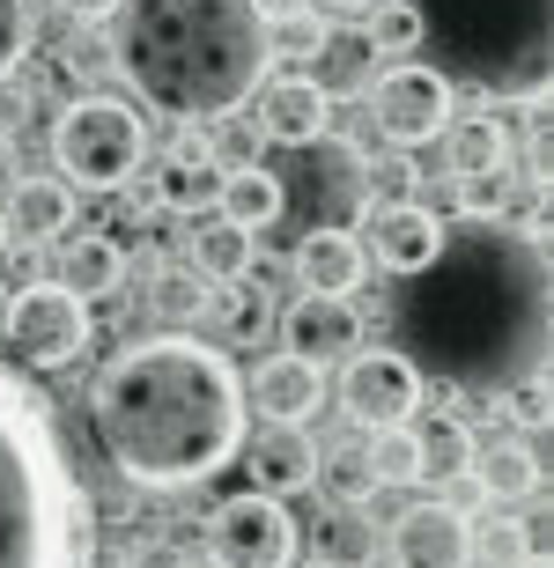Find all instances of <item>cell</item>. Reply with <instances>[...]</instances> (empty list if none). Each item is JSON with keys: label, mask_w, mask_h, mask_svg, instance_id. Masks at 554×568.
<instances>
[{"label": "cell", "mask_w": 554, "mask_h": 568, "mask_svg": "<svg viewBox=\"0 0 554 568\" xmlns=\"http://www.w3.org/2000/svg\"><path fill=\"white\" fill-rule=\"evenodd\" d=\"M392 347L422 384L503 399L547 377V236L540 222H444V252L392 295Z\"/></svg>", "instance_id": "obj_1"}, {"label": "cell", "mask_w": 554, "mask_h": 568, "mask_svg": "<svg viewBox=\"0 0 554 568\" xmlns=\"http://www.w3.org/2000/svg\"><path fill=\"white\" fill-rule=\"evenodd\" d=\"M244 377L214 339L149 333L119 347L89 384L97 450L127 487L178 495L230 473L244 450Z\"/></svg>", "instance_id": "obj_2"}, {"label": "cell", "mask_w": 554, "mask_h": 568, "mask_svg": "<svg viewBox=\"0 0 554 568\" xmlns=\"http://www.w3.org/2000/svg\"><path fill=\"white\" fill-rule=\"evenodd\" d=\"M104 30L133 97L178 126L236 119L274 74L259 0H119Z\"/></svg>", "instance_id": "obj_3"}, {"label": "cell", "mask_w": 554, "mask_h": 568, "mask_svg": "<svg viewBox=\"0 0 554 568\" xmlns=\"http://www.w3.org/2000/svg\"><path fill=\"white\" fill-rule=\"evenodd\" d=\"M0 568H89V495L44 392L0 362Z\"/></svg>", "instance_id": "obj_4"}, {"label": "cell", "mask_w": 554, "mask_h": 568, "mask_svg": "<svg viewBox=\"0 0 554 568\" xmlns=\"http://www.w3.org/2000/svg\"><path fill=\"white\" fill-rule=\"evenodd\" d=\"M422 22L429 74L459 97L503 111L547 104L554 74V0H406Z\"/></svg>", "instance_id": "obj_5"}, {"label": "cell", "mask_w": 554, "mask_h": 568, "mask_svg": "<svg viewBox=\"0 0 554 568\" xmlns=\"http://www.w3.org/2000/svg\"><path fill=\"white\" fill-rule=\"evenodd\" d=\"M52 178L82 192H127L149 178V119L127 97H74L52 119Z\"/></svg>", "instance_id": "obj_6"}, {"label": "cell", "mask_w": 554, "mask_h": 568, "mask_svg": "<svg viewBox=\"0 0 554 568\" xmlns=\"http://www.w3.org/2000/svg\"><path fill=\"white\" fill-rule=\"evenodd\" d=\"M281 185V222L274 230H355L370 207V155L355 141H311V148H289V163L274 170Z\"/></svg>", "instance_id": "obj_7"}, {"label": "cell", "mask_w": 554, "mask_h": 568, "mask_svg": "<svg viewBox=\"0 0 554 568\" xmlns=\"http://www.w3.org/2000/svg\"><path fill=\"white\" fill-rule=\"evenodd\" d=\"M89 303L60 288V281H30V288H8V311H0V362L8 369H30V377H52V369H74L89 355Z\"/></svg>", "instance_id": "obj_8"}, {"label": "cell", "mask_w": 554, "mask_h": 568, "mask_svg": "<svg viewBox=\"0 0 554 568\" xmlns=\"http://www.w3.org/2000/svg\"><path fill=\"white\" fill-rule=\"evenodd\" d=\"M363 97H370V126H377V141L400 148V155H414V148H436V141H444V126L459 119L451 89L436 82L422 60H392L377 82L363 89Z\"/></svg>", "instance_id": "obj_9"}, {"label": "cell", "mask_w": 554, "mask_h": 568, "mask_svg": "<svg viewBox=\"0 0 554 568\" xmlns=\"http://www.w3.org/2000/svg\"><path fill=\"white\" fill-rule=\"evenodd\" d=\"M296 561V517L266 495H230L208 509V568H289Z\"/></svg>", "instance_id": "obj_10"}, {"label": "cell", "mask_w": 554, "mask_h": 568, "mask_svg": "<svg viewBox=\"0 0 554 568\" xmlns=\"http://www.w3.org/2000/svg\"><path fill=\"white\" fill-rule=\"evenodd\" d=\"M422 369L400 355V347H355L341 369V406L347 422H363L370 436L377 428H414V406H422Z\"/></svg>", "instance_id": "obj_11"}, {"label": "cell", "mask_w": 554, "mask_h": 568, "mask_svg": "<svg viewBox=\"0 0 554 568\" xmlns=\"http://www.w3.org/2000/svg\"><path fill=\"white\" fill-rule=\"evenodd\" d=\"M363 222H370L363 258H377L392 281H414L429 258L444 252V214L429 207V200H370Z\"/></svg>", "instance_id": "obj_12"}, {"label": "cell", "mask_w": 554, "mask_h": 568, "mask_svg": "<svg viewBox=\"0 0 554 568\" xmlns=\"http://www.w3.org/2000/svg\"><path fill=\"white\" fill-rule=\"evenodd\" d=\"M392 568H473V525L459 503H406L384 525Z\"/></svg>", "instance_id": "obj_13"}, {"label": "cell", "mask_w": 554, "mask_h": 568, "mask_svg": "<svg viewBox=\"0 0 554 568\" xmlns=\"http://www.w3.org/2000/svg\"><path fill=\"white\" fill-rule=\"evenodd\" d=\"M252 104H259V119H252L259 141H274L281 155L333 133V89L319 74H266V89H259Z\"/></svg>", "instance_id": "obj_14"}, {"label": "cell", "mask_w": 554, "mask_h": 568, "mask_svg": "<svg viewBox=\"0 0 554 568\" xmlns=\"http://www.w3.org/2000/svg\"><path fill=\"white\" fill-rule=\"evenodd\" d=\"M325 406V369L303 355H266L244 384V414H259L266 428H311V414Z\"/></svg>", "instance_id": "obj_15"}, {"label": "cell", "mask_w": 554, "mask_h": 568, "mask_svg": "<svg viewBox=\"0 0 554 568\" xmlns=\"http://www.w3.org/2000/svg\"><path fill=\"white\" fill-rule=\"evenodd\" d=\"M363 347V311L341 303V295H296L281 311V355H303V362H347Z\"/></svg>", "instance_id": "obj_16"}, {"label": "cell", "mask_w": 554, "mask_h": 568, "mask_svg": "<svg viewBox=\"0 0 554 568\" xmlns=\"http://www.w3.org/2000/svg\"><path fill=\"white\" fill-rule=\"evenodd\" d=\"M244 473H252V495H266V503H289V495H303V487L319 480V443H311V428H259V436H244Z\"/></svg>", "instance_id": "obj_17"}, {"label": "cell", "mask_w": 554, "mask_h": 568, "mask_svg": "<svg viewBox=\"0 0 554 568\" xmlns=\"http://www.w3.org/2000/svg\"><path fill=\"white\" fill-rule=\"evenodd\" d=\"M44 281H60L74 303H111L127 288V244L111 230H74V236H60V258H52Z\"/></svg>", "instance_id": "obj_18"}, {"label": "cell", "mask_w": 554, "mask_h": 568, "mask_svg": "<svg viewBox=\"0 0 554 568\" xmlns=\"http://www.w3.org/2000/svg\"><path fill=\"white\" fill-rule=\"evenodd\" d=\"M363 281H370V258H363V236L355 230L296 236V288L303 295H341V303H355Z\"/></svg>", "instance_id": "obj_19"}, {"label": "cell", "mask_w": 554, "mask_h": 568, "mask_svg": "<svg viewBox=\"0 0 554 568\" xmlns=\"http://www.w3.org/2000/svg\"><path fill=\"white\" fill-rule=\"evenodd\" d=\"M0 214H8V236L16 244H60V236H74V192L52 178V170H38V178H16L8 185V200H0Z\"/></svg>", "instance_id": "obj_20"}, {"label": "cell", "mask_w": 554, "mask_h": 568, "mask_svg": "<svg viewBox=\"0 0 554 568\" xmlns=\"http://www.w3.org/2000/svg\"><path fill=\"white\" fill-rule=\"evenodd\" d=\"M436 148H444V178H459V185H488L511 170V126L495 111H459Z\"/></svg>", "instance_id": "obj_21"}, {"label": "cell", "mask_w": 554, "mask_h": 568, "mask_svg": "<svg viewBox=\"0 0 554 568\" xmlns=\"http://www.w3.org/2000/svg\"><path fill=\"white\" fill-rule=\"evenodd\" d=\"M473 487L488 495V503H540V487H547V465L525 436H495L488 450H473Z\"/></svg>", "instance_id": "obj_22"}, {"label": "cell", "mask_w": 554, "mask_h": 568, "mask_svg": "<svg viewBox=\"0 0 554 568\" xmlns=\"http://www.w3.org/2000/svg\"><path fill=\"white\" fill-rule=\"evenodd\" d=\"M214 222L259 236L281 222V185H274V163H244V170H222V192H214Z\"/></svg>", "instance_id": "obj_23"}, {"label": "cell", "mask_w": 554, "mask_h": 568, "mask_svg": "<svg viewBox=\"0 0 554 568\" xmlns=\"http://www.w3.org/2000/svg\"><path fill=\"white\" fill-rule=\"evenodd\" d=\"M214 192H222V163L214 155H163L149 170V200L163 214H214Z\"/></svg>", "instance_id": "obj_24"}, {"label": "cell", "mask_w": 554, "mask_h": 568, "mask_svg": "<svg viewBox=\"0 0 554 568\" xmlns=\"http://www.w3.org/2000/svg\"><path fill=\"white\" fill-rule=\"evenodd\" d=\"M384 547V531L370 509H325V525H311V561L325 568H370Z\"/></svg>", "instance_id": "obj_25"}, {"label": "cell", "mask_w": 554, "mask_h": 568, "mask_svg": "<svg viewBox=\"0 0 554 568\" xmlns=\"http://www.w3.org/2000/svg\"><path fill=\"white\" fill-rule=\"evenodd\" d=\"M252 258H259V236L230 230V222H200L192 230V274L200 281H252Z\"/></svg>", "instance_id": "obj_26"}, {"label": "cell", "mask_w": 554, "mask_h": 568, "mask_svg": "<svg viewBox=\"0 0 554 568\" xmlns=\"http://www.w3.org/2000/svg\"><path fill=\"white\" fill-rule=\"evenodd\" d=\"M414 443H422V480H466L473 473V428L459 422V414H436L429 428H414Z\"/></svg>", "instance_id": "obj_27"}, {"label": "cell", "mask_w": 554, "mask_h": 568, "mask_svg": "<svg viewBox=\"0 0 554 568\" xmlns=\"http://www.w3.org/2000/svg\"><path fill=\"white\" fill-rule=\"evenodd\" d=\"M319 487L333 495V509H370L377 473H370L363 443H333V450H319Z\"/></svg>", "instance_id": "obj_28"}, {"label": "cell", "mask_w": 554, "mask_h": 568, "mask_svg": "<svg viewBox=\"0 0 554 568\" xmlns=\"http://www.w3.org/2000/svg\"><path fill=\"white\" fill-rule=\"evenodd\" d=\"M266 44H274V60L319 67V60H333V22L303 8V16H289V22H266Z\"/></svg>", "instance_id": "obj_29"}, {"label": "cell", "mask_w": 554, "mask_h": 568, "mask_svg": "<svg viewBox=\"0 0 554 568\" xmlns=\"http://www.w3.org/2000/svg\"><path fill=\"white\" fill-rule=\"evenodd\" d=\"M370 473H377V487H414L422 480V443H414V428H377V436L363 443Z\"/></svg>", "instance_id": "obj_30"}, {"label": "cell", "mask_w": 554, "mask_h": 568, "mask_svg": "<svg viewBox=\"0 0 554 568\" xmlns=\"http://www.w3.org/2000/svg\"><path fill=\"white\" fill-rule=\"evenodd\" d=\"M540 539L525 517H495V525H473V561L481 568H517V561H533Z\"/></svg>", "instance_id": "obj_31"}, {"label": "cell", "mask_w": 554, "mask_h": 568, "mask_svg": "<svg viewBox=\"0 0 554 568\" xmlns=\"http://www.w3.org/2000/svg\"><path fill=\"white\" fill-rule=\"evenodd\" d=\"M200 317H214L230 339H259V325H266V295L244 288V281H222V288L208 295V311H200Z\"/></svg>", "instance_id": "obj_32"}, {"label": "cell", "mask_w": 554, "mask_h": 568, "mask_svg": "<svg viewBox=\"0 0 554 568\" xmlns=\"http://www.w3.org/2000/svg\"><path fill=\"white\" fill-rule=\"evenodd\" d=\"M363 22H370V52H384V60H414L422 52V22H414L406 0H377Z\"/></svg>", "instance_id": "obj_33"}, {"label": "cell", "mask_w": 554, "mask_h": 568, "mask_svg": "<svg viewBox=\"0 0 554 568\" xmlns=\"http://www.w3.org/2000/svg\"><path fill=\"white\" fill-rule=\"evenodd\" d=\"M30 44H38V8L30 0H0V82H16Z\"/></svg>", "instance_id": "obj_34"}, {"label": "cell", "mask_w": 554, "mask_h": 568, "mask_svg": "<svg viewBox=\"0 0 554 568\" xmlns=\"http://www.w3.org/2000/svg\"><path fill=\"white\" fill-rule=\"evenodd\" d=\"M208 311V281L192 274V266H171V274L155 281V317H200Z\"/></svg>", "instance_id": "obj_35"}, {"label": "cell", "mask_w": 554, "mask_h": 568, "mask_svg": "<svg viewBox=\"0 0 554 568\" xmlns=\"http://www.w3.org/2000/svg\"><path fill=\"white\" fill-rule=\"evenodd\" d=\"M127 568H208V554L185 539H149L141 554H127Z\"/></svg>", "instance_id": "obj_36"}, {"label": "cell", "mask_w": 554, "mask_h": 568, "mask_svg": "<svg viewBox=\"0 0 554 568\" xmlns=\"http://www.w3.org/2000/svg\"><path fill=\"white\" fill-rule=\"evenodd\" d=\"M503 406H511V422H517V428H540V422H547V377H533V384H517V392H503Z\"/></svg>", "instance_id": "obj_37"}, {"label": "cell", "mask_w": 554, "mask_h": 568, "mask_svg": "<svg viewBox=\"0 0 554 568\" xmlns=\"http://www.w3.org/2000/svg\"><path fill=\"white\" fill-rule=\"evenodd\" d=\"M60 16H74V22H111L119 16V0H52Z\"/></svg>", "instance_id": "obj_38"}, {"label": "cell", "mask_w": 554, "mask_h": 568, "mask_svg": "<svg viewBox=\"0 0 554 568\" xmlns=\"http://www.w3.org/2000/svg\"><path fill=\"white\" fill-rule=\"evenodd\" d=\"M8 185H16V141H8V126H0V200H8Z\"/></svg>", "instance_id": "obj_39"}, {"label": "cell", "mask_w": 554, "mask_h": 568, "mask_svg": "<svg viewBox=\"0 0 554 568\" xmlns=\"http://www.w3.org/2000/svg\"><path fill=\"white\" fill-rule=\"evenodd\" d=\"M303 8H311V0H259V16H266V22H289V16H303Z\"/></svg>", "instance_id": "obj_40"}, {"label": "cell", "mask_w": 554, "mask_h": 568, "mask_svg": "<svg viewBox=\"0 0 554 568\" xmlns=\"http://www.w3.org/2000/svg\"><path fill=\"white\" fill-rule=\"evenodd\" d=\"M319 8H325V16H355V22H363L377 0H319Z\"/></svg>", "instance_id": "obj_41"}, {"label": "cell", "mask_w": 554, "mask_h": 568, "mask_svg": "<svg viewBox=\"0 0 554 568\" xmlns=\"http://www.w3.org/2000/svg\"><path fill=\"white\" fill-rule=\"evenodd\" d=\"M8 244H16V236H8V214H0V258H8Z\"/></svg>", "instance_id": "obj_42"}, {"label": "cell", "mask_w": 554, "mask_h": 568, "mask_svg": "<svg viewBox=\"0 0 554 568\" xmlns=\"http://www.w3.org/2000/svg\"><path fill=\"white\" fill-rule=\"evenodd\" d=\"M517 568H554V561H547V554H533V561H517Z\"/></svg>", "instance_id": "obj_43"}, {"label": "cell", "mask_w": 554, "mask_h": 568, "mask_svg": "<svg viewBox=\"0 0 554 568\" xmlns=\"http://www.w3.org/2000/svg\"><path fill=\"white\" fill-rule=\"evenodd\" d=\"M289 568H325V561H289Z\"/></svg>", "instance_id": "obj_44"}, {"label": "cell", "mask_w": 554, "mask_h": 568, "mask_svg": "<svg viewBox=\"0 0 554 568\" xmlns=\"http://www.w3.org/2000/svg\"><path fill=\"white\" fill-rule=\"evenodd\" d=\"M0 311H8V281H0Z\"/></svg>", "instance_id": "obj_45"}, {"label": "cell", "mask_w": 554, "mask_h": 568, "mask_svg": "<svg viewBox=\"0 0 554 568\" xmlns=\"http://www.w3.org/2000/svg\"><path fill=\"white\" fill-rule=\"evenodd\" d=\"M89 568H97V561H89ZM119 568H127V561H119Z\"/></svg>", "instance_id": "obj_46"}]
</instances>
